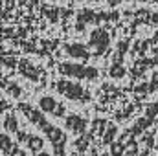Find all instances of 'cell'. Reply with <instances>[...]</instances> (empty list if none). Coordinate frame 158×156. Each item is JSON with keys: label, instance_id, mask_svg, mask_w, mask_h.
Wrapping results in <instances>:
<instances>
[{"label": "cell", "instance_id": "cell-1", "mask_svg": "<svg viewBox=\"0 0 158 156\" xmlns=\"http://www.w3.org/2000/svg\"><path fill=\"white\" fill-rule=\"evenodd\" d=\"M59 74L64 76V77L86 79V81H94L99 76L98 68L86 66V64H79V63H63V64H59Z\"/></svg>", "mask_w": 158, "mask_h": 156}, {"label": "cell", "instance_id": "cell-2", "mask_svg": "<svg viewBox=\"0 0 158 156\" xmlns=\"http://www.w3.org/2000/svg\"><path fill=\"white\" fill-rule=\"evenodd\" d=\"M55 90L61 96H64L66 99H70V101H81V103H85V101L90 99V94L86 92L85 86H81L79 83H74V81H68V79L57 81L55 83Z\"/></svg>", "mask_w": 158, "mask_h": 156}, {"label": "cell", "instance_id": "cell-3", "mask_svg": "<svg viewBox=\"0 0 158 156\" xmlns=\"http://www.w3.org/2000/svg\"><path fill=\"white\" fill-rule=\"evenodd\" d=\"M40 130L46 134V140L53 147V154L55 156H66V132H63L59 127L52 125L50 121Z\"/></svg>", "mask_w": 158, "mask_h": 156}, {"label": "cell", "instance_id": "cell-4", "mask_svg": "<svg viewBox=\"0 0 158 156\" xmlns=\"http://www.w3.org/2000/svg\"><path fill=\"white\" fill-rule=\"evenodd\" d=\"M109 46H110V35L105 30L98 28V30H94L90 33V50H92V53L96 57L103 55L109 50Z\"/></svg>", "mask_w": 158, "mask_h": 156}, {"label": "cell", "instance_id": "cell-5", "mask_svg": "<svg viewBox=\"0 0 158 156\" xmlns=\"http://www.w3.org/2000/svg\"><path fill=\"white\" fill-rule=\"evenodd\" d=\"M19 110L26 116V119H28L31 125H35L39 130L46 125V123H48V119H46V116H44V112H42L40 109L31 107L30 103H19Z\"/></svg>", "mask_w": 158, "mask_h": 156}, {"label": "cell", "instance_id": "cell-6", "mask_svg": "<svg viewBox=\"0 0 158 156\" xmlns=\"http://www.w3.org/2000/svg\"><path fill=\"white\" fill-rule=\"evenodd\" d=\"M37 105H39V109L44 114H52V116H55V117H63L64 112H66L64 105L57 103L55 97H52V96H40Z\"/></svg>", "mask_w": 158, "mask_h": 156}, {"label": "cell", "instance_id": "cell-7", "mask_svg": "<svg viewBox=\"0 0 158 156\" xmlns=\"http://www.w3.org/2000/svg\"><path fill=\"white\" fill-rule=\"evenodd\" d=\"M86 125H88V121L83 116H79V114H68V116L64 117V127L70 132L77 134V136H81L86 130Z\"/></svg>", "mask_w": 158, "mask_h": 156}, {"label": "cell", "instance_id": "cell-8", "mask_svg": "<svg viewBox=\"0 0 158 156\" xmlns=\"http://www.w3.org/2000/svg\"><path fill=\"white\" fill-rule=\"evenodd\" d=\"M64 53H66L70 59H81V61H85V59L90 57L88 48H86L85 44H81V42H70V44H64Z\"/></svg>", "mask_w": 158, "mask_h": 156}, {"label": "cell", "instance_id": "cell-9", "mask_svg": "<svg viewBox=\"0 0 158 156\" xmlns=\"http://www.w3.org/2000/svg\"><path fill=\"white\" fill-rule=\"evenodd\" d=\"M19 72H20L26 79H31V81H37V79H39L37 68H35V66L31 64V61H28V59H22V61L19 63Z\"/></svg>", "mask_w": 158, "mask_h": 156}, {"label": "cell", "instance_id": "cell-10", "mask_svg": "<svg viewBox=\"0 0 158 156\" xmlns=\"http://www.w3.org/2000/svg\"><path fill=\"white\" fill-rule=\"evenodd\" d=\"M26 147H28L31 153H40L42 147H44V140H42L40 136H37V134H28Z\"/></svg>", "mask_w": 158, "mask_h": 156}, {"label": "cell", "instance_id": "cell-11", "mask_svg": "<svg viewBox=\"0 0 158 156\" xmlns=\"http://www.w3.org/2000/svg\"><path fill=\"white\" fill-rule=\"evenodd\" d=\"M15 147H17V145H15V142L11 140V136H9L7 132H2V134H0V153L7 156Z\"/></svg>", "mask_w": 158, "mask_h": 156}, {"label": "cell", "instance_id": "cell-12", "mask_svg": "<svg viewBox=\"0 0 158 156\" xmlns=\"http://www.w3.org/2000/svg\"><path fill=\"white\" fill-rule=\"evenodd\" d=\"M2 127H4V130L9 134V132H19V119L15 114H7V116L4 117V123H2Z\"/></svg>", "mask_w": 158, "mask_h": 156}, {"label": "cell", "instance_id": "cell-13", "mask_svg": "<svg viewBox=\"0 0 158 156\" xmlns=\"http://www.w3.org/2000/svg\"><path fill=\"white\" fill-rule=\"evenodd\" d=\"M109 74H110V77H112V79H121V77H125L127 70H125V66H121L119 63H114V64L110 66Z\"/></svg>", "mask_w": 158, "mask_h": 156}, {"label": "cell", "instance_id": "cell-14", "mask_svg": "<svg viewBox=\"0 0 158 156\" xmlns=\"http://www.w3.org/2000/svg\"><path fill=\"white\" fill-rule=\"evenodd\" d=\"M6 92L9 94V96H13V97H20L22 96V88L17 84V83H6Z\"/></svg>", "mask_w": 158, "mask_h": 156}, {"label": "cell", "instance_id": "cell-15", "mask_svg": "<svg viewBox=\"0 0 158 156\" xmlns=\"http://www.w3.org/2000/svg\"><path fill=\"white\" fill-rule=\"evenodd\" d=\"M116 125H109V130H107V134L103 136V140H105V143H112V140H114V136H116Z\"/></svg>", "mask_w": 158, "mask_h": 156}, {"label": "cell", "instance_id": "cell-16", "mask_svg": "<svg viewBox=\"0 0 158 156\" xmlns=\"http://www.w3.org/2000/svg\"><path fill=\"white\" fill-rule=\"evenodd\" d=\"M158 114V105L156 103H153L151 107H147V110H145V117H149V119H153V117Z\"/></svg>", "mask_w": 158, "mask_h": 156}, {"label": "cell", "instance_id": "cell-17", "mask_svg": "<svg viewBox=\"0 0 158 156\" xmlns=\"http://www.w3.org/2000/svg\"><path fill=\"white\" fill-rule=\"evenodd\" d=\"M28 134H30V132L19 130V132H17V142H19V143H26V140H28Z\"/></svg>", "mask_w": 158, "mask_h": 156}, {"label": "cell", "instance_id": "cell-18", "mask_svg": "<svg viewBox=\"0 0 158 156\" xmlns=\"http://www.w3.org/2000/svg\"><path fill=\"white\" fill-rule=\"evenodd\" d=\"M7 156H26V151H24V149H20V147L17 145V147H15V149H13Z\"/></svg>", "mask_w": 158, "mask_h": 156}, {"label": "cell", "instance_id": "cell-19", "mask_svg": "<svg viewBox=\"0 0 158 156\" xmlns=\"http://www.w3.org/2000/svg\"><path fill=\"white\" fill-rule=\"evenodd\" d=\"M121 153H123V145H121V143H119V145L116 143V145L112 147V154H114V156H119Z\"/></svg>", "mask_w": 158, "mask_h": 156}, {"label": "cell", "instance_id": "cell-20", "mask_svg": "<svg viewBox=\"0 0 158 156\" xmlns=\"http://www.w3.org/2000/svg\"><path fill=\"white\" fill-rule=\"evenodd\" d=\"M151 86H153V90H156L158 88V72L153 76V84H151Z\"/></svg>", "mask_w": 158, "mask_h": 156}, {"label": "cell", "instance_id": "cell-21", "mask_svg": "<svg viewBox=\"0 0 158 156\" xmlns=\"http://www.w3.org/2000/svg\"><path fill=\"white\" fill-rule=\"evenodd\" d=\"M121 2H123V0H107V4H109V6H112V7H114V6H119Z\"/></svg>", "mask_w": 158, "mask_h": 156}, {"label": "cell", "instance_id": "cell-22", "mask_svg": "<svg viewBox=\"0 0 158 156\" xmlns=\"http://www.w3.org/2000/svg\"><path fill=\"white\" fill-rule=\"evenodd\" d=\"M153 22L158 26V13H155V15H153Z\"/></svg>", "mask_w": 158, "mask_h": 156}, {"label": "cell", "instance_id": "cell-23", "mask_svg": "<svg viewBox=\"0 0 158 156\" xmlns=\"http://www.w3.org/2000/svg\"><path fill=\"white\" fill-rule=\"evenodd\" d=\"M35 156H52V154H48V153H44V151H40V153H37Z\"/></svg>", "mask_w": 158, "mask_h": 156}, {"label": "cell", "instance_id": "cell-24", "mask_svg": "<svg viewBox=\"0 0 158 156\" xmlns=\"http://www.w3.org/2000/svg\"><path fill=\"white\" fill-rule=\"evenodd\" d=\"M86 2H99V0H86Z\"/></svg>", "mask_w": 158, "mask_h": 156}, {"label": "cell", "instance_id": "cell-25", "mask_svg": "<svg viewBox=\"0 0 158 156\" xmlns=\"http://www.w3.org/2000/svg\"><path fill=\"white\" fill-rule=\"evenodd\" d=\"M70 2H83V0H70Z\"/></svg>", "mask_w": 158, "mask_h": 156}, {"label": "cell", "instance_id": "cell-26", "mask_svg": "<svg viewBox=\"0 0 158 156\" xmlns=\"http://www.w3.org/2000/svg\"><path fill=\"white\" fill-rule=\"evenodd\" d=\"M140 2H151V0H140Z\"/></svg>", "mask_w": 158, "mask_h": 156}]
</instances>
